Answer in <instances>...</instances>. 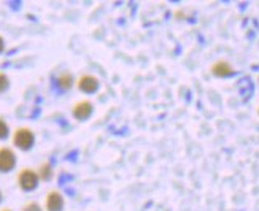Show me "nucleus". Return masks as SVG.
<instances>
[{"label": "nucleus", "instance_id": "1", "mask_svg": "<svg viewBox=\"0 0 259 211\" xmlns=\"http://www.w3.org/2000/svg\"><path fill=\"white\" fill-rule=\"evenodd\" d=\"M34 141H35L34 132H32L31 129H27V127L18 129V130L15 132V135H13V143H15V146H18V148L22 149V151L31 149V148L34 146Z\"/></svg>", "mask_w": 259, "mask_h": 211}, {"label": "nucleus", "instance_id": "2", "mask_svg": "<svg viewBox=\"0 0 259 211\" xmlns=\"http://www.w3.org/2000/svg\"><path fill=\"white\" fill-rule=\"evenodd\" d=\"M38 173H35L31 168H24V170L18 175V183H19L22 191H34L38 186Z\"/></svg>", "mask_w": 259, "mask_h": 211}, {"label": "nucleus", "instance_id": "3", "mask_svg": "<svg viewBox=\"0 0 259 211\" xmlns=\"http://www.w3.org/2000/svg\"><path fill=\"white\" fill-rule=\"evenodd\" d=\"M16 165V156L10 148H0V172H11Z\"/></svg>", "mask_w": 259, "mask_h": 211}, {"label": "nucleus", "instance_id": "4", "mask_svg": "<svg viewBox=\"0 0 259 211\" xmlns=\"http://www.w3.org/2000/svg\"><path fill=\"white\" fill-rule=\"evenodd\" d=\"M78 89H80L81 92L92 94L99 89V80L92 75H84L78 80Z\"/></svg>", "mask_w": 259, "mask_h": 211}, {"label": "nucleus", "instance_id": "5", "mask_svg": "<svg viewBox=\"0 0 259 211\" xmlns=\"http://www.w3.org/2000/svg\"><path fill=\"white\" fill-rule=\"evenodd\" d=\"M64 208V197L61 192L51 191L46 197V210L48 211H62Z\"/></svg>", "mask_w": 259, "mask_h": 211}, {"label": "nucleus", "instance_id": "6", "mask_svg": "<svg viewBox=\"0 0 259 211\" xmlns=\"http://www.w3.org/2000/svg\"><path fill=\"white\" fill-rule=\"evenodd\" d=\"M91 114H92V104L91 102H88V100L78 102V104L74 106V116L78 121H86Z\"/></svg>", "mask_w": 259, "mask_h": 211}, {"label": "nucleus", "instance_id": "7", "mask_svg": "<svg viewBox=\"0 0 259 211\" xmlns=\"http://www.w3.org/2000/svg\"><path fill=\"white\" fill-rule=\"evenodd\" d=\"M212 73L216 76H229L234 73V69L231 64L226 62V60H220V62H216L212 67Z\"/></svg>", "mask_w": 259, "mask_h": 211}, {"label": "nucleus", "instance_id": "8", "mask_svg": "<svg viewBox=\"0 0 259 211\" xmlns=\"http://www.w3.org/2000/svg\"><path fill=\"white\" fill-rule=\"evenodd\" d=\"M72 84H74V76L70 73H62L57 78V86L61 89H70Z\"/></svg>", "mask_w": 259, "mask_h": 211}, {"label": "nucleus", "instance_id": "9", "mask_svg": "<svg viewBox=\"0 0 259 211\" xmlns=\"http://www.w3.org/2000/svg\"><path fill=\"white\" fill-rule=\"evenodd\" d=\"M38 176L41 178V179H45V181H48V179H51V176H53V170H51V165L48 164H43L40 167V172H38Z\"/></svg>", "mask_w": 259, "mask_h": 211}, {"label": "nucleus", "instance_id": "10", "mask_svg": "<svg viewBox=\"0 0 259 211\" xmlns=\"http://www.w3.org/2000/svg\"><path fill=\"white\" fill-rule=\"evenodd\" d=\"M10 86V80L5 73H0V92H5Z\"/></svg>", "mask_w": 259, "mask_h": 211}, {"label": "nucleus", "instance_id": "11", "mask_svg": "<svg viewBox=\"0 0 259 211\" xmlns=\"http://www.w3.org/2000/svg\"><path fill=\"white\" fill-rule=\"evenodd\" d=\"M7 137H8V125L2 118H0V140H2V138H7Z\"/></svg>", "mask_w": 259, "mask_h": 211}, {"label": "nucleus", "instance_id": "12", "mask_svg": "<svg viewBox=\"0 0 259 211\" xmlns=\"http://www.w3.org/2000/svg\"><path fill=\"white\" fill-rule=\"evenodd\" d=\"M22 211H41V208H40V205H38V203L31 202V203H27L26 207L22 208Z\"/></svg>", "mask_w": 259, "mask_h": 211}, {"label": "nucleus", "instance_id": "13", "mask_svg": "<svg viewBox=\"0 0 259 211\" xmlns=\"http://www.w3.org/2000/svg\"><path fill=\"white\" fill-rule=\"evenodd\" d=\"M3 48H5V41H3V38L0 37V53L3 51Z\"/></svg>", "mask_w": 259, "mask_h": 211}, {"label": "nucleus", "instance_id": "14", "mask_svg": "<svg viewBox=\"0 0 259 211\" xmlns=\"http://www.w3.org/2000/svg\"><path fill=\"white\" fill-rule=\"evenodd\" d=\"M2 211H11V210H2Z\"/></svg>", "mask_w": 259, "mask_h": 211}, {"label": "nucleus", "instance_id": "15", "mask_svg": "<svg viewBox=\"0 0 259 211\" xmlns=\"http://www.w3.org/2000/svg\"><path fill=\"white\" fill-rule=\"evenodd\" d=\"M0 198H2V194H0Z\"/></svg>", "mask_w": 259, "mask_h": 211}]
</instances>
